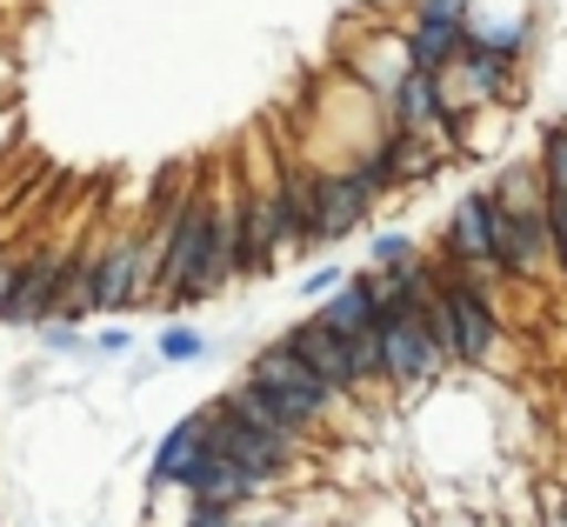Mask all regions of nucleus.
Wrapping results in <instances>:
<instances>
[{
  "label": "nucleus",
  "instance_id": "5",
  "mask_svg": "<svg viewBox=\"0 0 567 527\" xmlns=\"http://www.w3.org/2000/svg\"><path fill=\"white\" fill-rule=\"evenodd\" d=\"M94 288H101V314H134L154 301V260L141 227H121L114 240L94 247Z\"/></svg>",
  "mask_w": 567,
  "mask_h": 527
},
{
  "label": "nucleus",
  "instance_id": "18",
  "mask_svg": "<svg viewBox=\"0 0 567 527\" xmlns=\"http://www.w3.org/2000/svg\"><path fill=\"white\" fill-rule=\"evenodd\" d=\"M408 254H421V240L401 234V227H381V234L368 240V268H394V260H408Z\"/></svg>",
  "mask_w": 567,
  "mask_h": 527
},
{
  "label": "nucleus",
  "instance_id": "11",
  "mask_svg": "<svg viewBox=\"0 0 567 527\" xmlns=\"http://www.w3.org/2000/svg\"><path fill=\"white\" fill-rule=\"evenodd\" d=\"M280 341H288V348H295V354H301V361H308V368H315V374H321V381H328L334 394H341V401H354V407H361V388H354V361H348L341 334H334V328H328L321 314L295 321L288 334H280Z\"/></svg>",
  "mask_w": 567,
  "mask_h": 527
},
{
  "label": "nucleus",
  "instance_id": "24",
  "mask_svg": "<svg viewBox=\"0 0 567 527\" xmlns=\"http://www.w3.org/2000/svg\"><path fill=\"white\" fill-rule=\"evenodd\" d=\"M21 260H28V254L0 247V308H8V294H14V275H21Z\"/></svg>",
  "mask_w": 567,
  "mask_h": 527
},
{
  "label": "nucleus",
  "instance_id": "6",
  "mask_svg": "<svg viewBox=\"0 0 567 527\" xmlns=\"http://www.w3.org/2000/svg\"><path fill=\"white\" fill-rule=\"evenodd\" d=\"M381 114H388V127H401V134H421V141H441L447 154H454V107H447V87H441V74H421V68H408L401 81H394V94L381 101Z\"/></svg>",
  "mask_w": 567,
  "mask_h": 527
},
{
  "label": "nucleus",
  "instance_id": "25",
  "mask_svg": "<svg viewBox=\"0 0 567 527\" xmlns=\"http://www.w3.org/2000/svg\"><path fill=\"white\" fill-rule=\"evenodd\" d=\"M434 527H481V514H434Z\"/></svg>",
  "mask_w": 567,
  "mask_h": 527
},
{
  "label": "nucleus",
  "instance_id": "2",
  "mask_svg": "<svg viewBox=\"0 0 567 527\" xmlns=\"http://www.w3.org/2000/svg\"><path fill=\"white\" fill-rule=\"evenodd\" d=\"M427 328H434V341H441V354L454 361V374H481V368H494L501 361V348H507V314L487 301V294H474V288H461V281H434V301H427Z\"/></svg>",
  "mask_w": 567,
  "mask_h": 527
},
{
  "label": "nucleus",
  "instance_id": "13",
  "mask_svg": "<svg viewBox=\"0 0 567 527\" xmlns=\"http://www.w3.org/2000/svg\"><path fill=\"white\" fill-rule=\"evenodd\" d=\"M207 454V427H200V407L181 414L161 441H154V461H147V500H161L167 487H181V474Z\"/></svg>",
  "mask_w": 567,
  "mask_h": 527
},
{
  "label": "nucleus",
  "instance_id": "8",
  "mask_svg": "<svg viewBox=\"0 0 567 527\" xmlns=\"http://www.w3.org/2000/svg\"><path fill=\"white\" fill-rule=\"evenodd\" d=\"M68 260H74V254H54V247L28 254V260H21V275H14V294H8V308H0V328H14V334L41 328V321L54 314V301H61Z\"/></svg>",
  "mask_w": 567,
  "mask_h": 527
},
{
  "label": "nucleus",
  "instance_id": "14",
  "mask_svg": "<svg viewBox=\"0 0 567 527\" xmlns=\"http://www.w3.org/2000/svg\"><path fill=\"white\" fill-rule=\"evenodd\" d=\"M381 161H388V180L394 187H427L434 174H441V161H454L441 141H421V134H401V127H388L381 134Z\"/></svg>",
  "mask_w": 567,
  "mask_h": 527
},
{
  "label": "nucleus",
  "instance_id": "12",
  "mask_svg": "<svg viewBox=\"0 0 567 527\" xmlns=\"http://www.w3.org/2000/svg\"><path fill=\"white\" fill-rule=\"evenodd\" d=\"M174 494H187V500H214V507H234V514H240V507H254L267 487H260L247 467H234L227 454H214V447H207V454L181 474V487H174Z\"/></svg>",
  "mask_w": 567,
  "mask_h": 527
},
{
  "label": "nucleus",
  "instance_id": "17",
  "mask_svg": "<svg viewBox=\"0 0 567 527\" xmlns=\"http://www.w3.org/2000/svg\"><path fill=\"white\" fill-rule=\"evenodd\" d=\"M547 194H567V121H540V154H534Z\"/></svg>",
  "mask_w": 567,
  "mask_h": 527
},
{
  "label": "nucleus",
  "instance_id": "23",
  "mask_svg": "<svg viewBox=\"0 0 567 527\" xmlns=\"http://www.w3.org/2000/svg\"><path fill=\"white\" fill-rule=\"evenodd\" d=\"M181 527H240L234 507H214V500H187V520Z\"/></svg>",
  "mask_w": 567,
  "mask_h": 527
},
{
  "label": "nucleus",
  "instance_id": "1",
  "mask_svg": "<svg viewBox=\"0 0 567 527\" xmlns=\"http://www.w3.org/2000/svg\"><path fill=\"white\" fill-rule=\"evenodd\" d=\"M247 374H254L280 407H288L315 441H321V434H341V441H348V427L361 421V407H354V401H341V394H334V388H328V381H321L295 348H288V341H280V334H274L267 348H254Z\"/></svg>",
  "mask_w": 567,
  "mask_h": 527
},
{
  "label": "nucleus",
  "instance_id": "22",
  "mask_svg": "<svg viewBox=\"0 0 567 527\" xmlns=\"http://www.w3.org/2000/svg\"><path fill=\"white\" fill-rule=\"evenodd\" d=\"M341 281H348V268H334V260H328V268H308L301 275V301H328Z\"/></svg>",
  "mask_w": 567,
  "mask_h": 527
},
{
  "label": "nucleus",
  "instance_id": "4",
  "mask_svg": "<svg viewBox=\"0 0 567 527\" xmlns=\"http://www.w3.org/2000/svg\"><path fill=\"white\" fill-rule=\"evenodd\" d=\"M200 427H207V447L214 454H227L234 467H247L267 494L274 487H295V480H308V454L301 447H288V441H274V434H260V427H247L220 394L200 407Z\"/></svg>",
  "mask_w": 567,
  "mask_h": 527
},
{
  "label": "nucleus",
  "instance_id": "15",
  "mask_svg": "<svg viewBox=\"0 0 567 527\" xmlns=\"http://www.w3.org/2000/svg\"><path fill=\"white\" fill-rule=\"evenodd\" d=\"M487 187H494V200H501L507 214H540V207H547V180H540L534 161H507Z\"/></svg>",
  "mask_w": 567,
  "mask_h": 527
},
{
  "label": "nucleus",
  "instance_id": "9",
  "mask_svg": "<svg viewBox=\"0 0 567 527\" xmlns=\"http://www.w3.org/2000/svg\"><path fill=\"white\" fill-rule=\"evenodd\" d=\"M494 240H501V200L494 187H474L454 200L447 227H441V260H494Z\"/></svg>",
  "mask_w": 567,
  "mask_h": 527
},
{
  "label": "nucleus",
  "instance_id": "10",
  "mask_svg": "<svg viewBox=\"0 0 567 527\" xmlns=\"http://www.w3.org/2000/svg\"><path fill=\"white\" fill-rule=\"evenodd\" d=\"M401 48H408V68L441 74V68H454V54L467 48V14L408 8V21H401Z\"/></svg>",
  "mask_w": 567,
  "mask_h": 527
},
{
  "label": "nucleus",
  "instance_id": "19",
  "mask_svg": "<svg viewBox=\"0 0 567 527\" xmlns=\"http://www.w3.org/2000/svg\"><path fill=\"white\" fill-rule=\"evenodd\" d=\"M34 334H41V354H54V361H61V354H87L81 328H74V321H61V314H48V321H41Z\"/></svg>",
  "mask_w": 567,
  "mask_h": 527
},
{
  "label": "nucleus",
  "instance_id": "26",
  "mask_svg": "<svg viewBox=\"0 0 567 527\" xmlns=\"http://www.w3.org/2000/svg\"><path fill=\"white\" fill-rule=\"evenodd\" d=\"M0 527H8V514H0Z\"/></svg>",
  "mask_w": 567,
  "mask_h": 527
},
{
  "label": "nucleus",
  "instance_id": "21",
  "mask_svg": "<svg viewBox=\"0 0 567 527\" xmlns=\"http://www.w3.org/2000/svg\"><path fill=\"white\" fill-rule=\"evenodd\" d=\"M547 240H554V281H567V194H547Z\"/></svg>",
  "mask_w": 567,
  "mask_h": 527
},
{
  "label": "nucleus",
  "instance_id": "20",
  "mask_svg": "<svg viewBox=\"0 0 567 527\" xmlns=\"http://www.w3.org/2000/svg\"><path fill=\"white\" fill-rule=\"evenodd\" d=\"M87 354H101V361H121V354H134V328H127V314H107V328L87 341Z\"/></svg>",
  "mask_w": 567,
  "mask_h": 527
},
{
  "label": "nucleus",
  "instance_id": "3",
  "mask_svg": "<svg viewBox=\"0 0 567 527\" xmlns=\"http://www.w3.org/2000/svg\"><path fill=\"white\" fill-rule=\"evenodd\" d=\"M374 328H381V381L394 401H427L434 388H447L454 361L441 354L427 308H381Z\"/></svg>",
  "mask_w": 567,
  "mask_h": 527
},
{
  "label": "nucleus",
  "instance_id": "16",
  "mask_svg": "<svg viewBox=\"0 0 567 527\" xmlns=\"http://www.w3.org/2000/svg\"><path fill=\"white\" fill-rule=\"evenodd\" d=\"M214 354V341L194 328V321H167L161 334H154V361L161 368H194V361H207Z\"/></svg>",
  "mask_w": 567,
  "mask_h": 527
},
{
  "label": "nucleus",
  "instance_id": "7",
  "mask_svg": "<svg viewBox=\"0 0 567 527\" xmlns=\"http://www.w3.org/2000/svg\"><path fill=\"white\" fill-rule=\"evenodd\" d=\"M381 194L354 174V167H321V194H315V247H341L374 220Z\"/></svg>",
  "mask_w": 567,
  "mask_h": 527
}]
</instances>
